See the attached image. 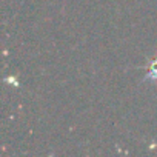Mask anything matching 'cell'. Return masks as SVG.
<instances>
[{
  "mask_svg": "<svg viewBox=\"0 0 157 157\" xmlns=\"http://www.w3.org/2000/svg\"><path fill=\"white\" fill-rule=\"evenodd\" d=\"M146 78L149 80H157V60H152L149 65V71L146 74Z\"/></svg>",
  "mask_w": 157,
  "mask_h": 157,
  "instance_id": "cell-1",
  "label": "cell"
}]
</instances>
